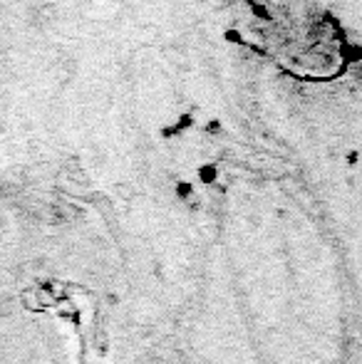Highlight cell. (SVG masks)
<instances>
[{
  "instance_id": "obj_1",
  "label": "cell",
  "mask_w": 362,
  "mask_h": 364,
  "mask_svg": "<svg viewBox=\"0 0 362 364\" xmlns=\"http://www.w3.org/2000/svg\"><path fill=\"white\" fill-rule=\"evenodd\" d=\"M20 302H23V307H28L30 312H43V302H40V292L38 288H30V290H23V295H20Z\"/></svg>"
}]
</instances>
